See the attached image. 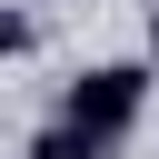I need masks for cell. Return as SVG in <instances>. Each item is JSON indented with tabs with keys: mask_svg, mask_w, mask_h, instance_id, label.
<instances>
[{
	"mask_svg": "<svg viewBox=\"0 0 159 159\" xmlns=\"http://www.w3.org/2000/svg\"><path fill=\"white\" fill-rule=\"evenodd\" d=\"M149 60H89L70 89H60V119H80V129H99V139H119V129H139V109H149Z\"/></svg>",
	"mask_w": 159,
	"mask_h": 159,
	"instance_id": "6da1fadb",
	"label": "cell"
},
{
	"mask_svg": "<svg viewBox=\"0 0 159 159\" xmlns=\"http://www.w3.org/2000/svg\"><path fill=\"white\" fill-rule=\"evenodd\" d=\"M99 149H109L99 129H80V119H50V129H30V149H20V159H99Z\"/></svg>",
	"mask_w": 159,
	"mask_h": 159,
	"instance_id": "7a4b0ae2",
	"label": "cell"
},
{
	"mask_svg": "<svg viewBox=\"0 0 159 159\" xmlns=\"http://www.w3.org/2000/svg\"><path fill=\"white\" fill-rule=\"evenodd\" d=\"M40 40V20H20V10H0V50H30Z\"/></svg>",
	"mask_w": 159,
	"mask_h": 159,
	"instance_id": "3957f363",
	"label": "cell"
},
{
	"mask_svg": "<svg viewBox=\"0 0 159 159\" xmlns=\"http://www.w3.org/2000/svg\"><path fill=\"white\" fill-rule=\"evenodd\" d=\"M149 70H159V10H149Z\"/></svg>",
	"mask_w": 159,
	"mask_h": 159,
	"instance_id": "277c9868",
	"label": "cell"
}]
</instances>
